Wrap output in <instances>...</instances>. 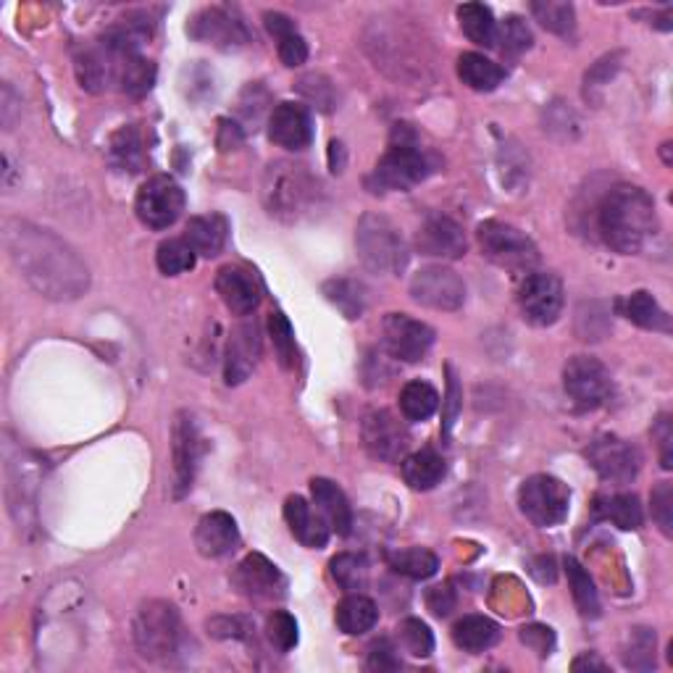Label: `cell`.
<instances>
[{"mask_svg":"<svg viewBox=\"0 0 673 673\" xmlns=\"http://www.w3.org/2000/svg\"><path fill=\"white\" fill-rule=\"evenodd\" d=\"M3 245L27 284L51 301H77L90 287V271L77 251L51 229L29 221L3 224Z\"/></svg>","mask_w":673,"mask_h":673,"instance_id":"obj_1","label":"cell"},{"mask_svg":"<svg viewBox=\"0 0 673 673\" xmlns=\"http://www.w3.org/2000/svg\"><path fill=\"white\" fill-rule=\"evenodd\" d=\"M597 232L610 251L642 253L658 232L656 203L642 187L615 185L597 205Z\"/></svg>","mask_w":673,"mask_h":673,"instance_id":"obj_2","label":"cell"},{"mask_svg":"<svg viewBox=\"0 0 673 673\" xmlns=\"http://www.w3.org/2000/svg\"><path fill=\"white\" fill-rule=\"evenodd\" d=\"M264 205L269 216L279 221H301L321 205V182L308 166L295 161H274L264 174Z\"/></svg>","mask_w":673,"mask_h":673,"instance_id":"obj_3","label":"cell"},{"mask_svg":"<svg viewBox=\"0 0 673 673\" xmlns=\"http://www.w3.org/2000/svg\"><path fill=\"white\" fill-rule=\"evenodd\" d=\"M434 166H437V161L416 142V135L405 124H397L395 132H392L390 151L377 161L371 177L366 179V187L371 192H379V195H384V192H408L416 185H421L434 172Z\"/></svg>","mask_w":673,"mask_h":673,"instance_id":"obj_4","label":"cell"},{"mask_svg":"<svg viewBox=\"0 0 673 673\" xmlns=\"http://www.w3.org/2000/svg\"><path fill=\"white\" fill-rule=\"evenodd\" d=\"M135 647L151 663H172L182 650V615L166 600H148L137 608L132 621Z\"/></svg>","mask_w":673,"mask_h":673,"instance_id":"obj_5","label":"cell"},{"mask_svg":"<svg viewBox=\"0 0 673 673\" xmlns=\"http://www.w3.org/2000/svg\"><path fill=\"white\" fill-rule=\"evenodd\" d=\"M355 251L360 264L379 277H395L408 266V245L388 216L366 214L355 229Z\"/></svg>","mask_w":673,"mask_h":673,"instance_id":"obj_6","label":"cell"},{"mask_svg":"<svg viewBox=\"0 0 673 673\" xmlns=\"http://www.w3.org/2000/svg\"><path fill=\"white\" fill-rule=\"evenodd\" d=\"M479 245L484 258L505 271H532L539 264V247L521 229L505 221L479 224Z\"/></svg>","mask_w":673,"mask_h":673,"instance_id":"obj_7","label":"cell"},{"mask_svg":"<svg viewBox=\"0 0 673 673\" xmlns=\"http://www.w3.org/2000/svg\"><path fill=\"white\" fill-rule=\"evenodd\" d=\"M571 490L556 477L537 473L529 477L519 490V508L534 526L550 529L558 526L569 516Z\"/></svg>","mask_w":673,"mask_h":673,"instance_id":"obj_8","label":"cell"},{"mask_svg":"<svg viewBox=\"0 0 673 673\" xmlns=\"http://www.w3.org/2000/svg\"><path fill=\"white\" fill-rule=\"evenodd\" d=\"M563 390L576 408L595 410L613 397V377L592 355H573L563 369Z\"/></svg>","mask_w":673,"mask_h":673,"instance_id":"obj_9","label":"cell"},{"mask_svg":"<svg viewBox=\"0 0 673 673\" xmlns=\"http://www.w3.org/2000/svg\"><path fill=\"white\" fill-rule=\"evenodd\" d=\"M185 211V190L174 182L166 174L151 177L145 185L137 190L135 198V214L145 227L155 229H168L172 224H177L179 216Z\"/></svg>","mask_w":673,"mask_h":673,"instance_id":"obj_10","label":"cell"},{"mask_svg":"<svg viewBox=\"0 0 673 673\" xmlns=\"http://www.w3.org/2000/svg\"><path fill=\"white\" fill-rule=\"evenodd\" d=\"M587 460L592 469L602 482L610 484H628L637 479L642 455L632 442L615 437V434H602V437L592 440L587 447Z\"/></svg>","mask_w":673,"mask_h":673,"instance_id":"obj_11","label":"cell"},{"mask_svg":"<svg viewBox=\"0 0 673 673\" xmlns=\"http://www.w3.org/2000/svg\"><path fill=\"white\" fill-rule=\"evenodd\" d=\"M563 282L556 274H529L519 287L521 314L532 327H553L563 310Z\"/></svg>","mask_w":673,"mask_h":673,"instance_id":"obj_12","label":"cell"},{"mask_svg":"<svg viewBox=\"0 0 673 673\" xmlns=\"http://www.w3.org/2000/svg\"><path fill=\"white\" fill-rule=\"evenodd\" d=\"M382 345L390 358L419 364L434 345V329L408 314H390L382 323Z\"/></svg>","mask_w":673,"mask_h":673,"instance_id":"obj_13","label":"cell"},{"mask_svg":"<svg viewBox=\"0 0 673 673\" xmlns=\"http://www.w3.org/2000/svg\"><path fill=\"white\" fill-rule=\"evenodd\" d=\"M201 460V432L190 410H179L172 427V464H174V497H185L195 482Z\"/></svg>","mask_w":673,"mask_h":673,"instance_id":"obj_14","label":"cell"},{"mask_svg":"<svg viewBox=\"0 0 673 673\" xmlns=\"http://www.w3.org/2000/svg\"><path fill=\"white\" fill-rule=\"evenodd\" d=\"M410 297L434 310H458L466 303V284L447 266H427L410 279Z\"/></svg>","mask_w":673,"mask_h":673,"instance_id":"obj_15","label":"cell"},{"mask_svg":"<svg viewBox=\"0 0 673 673\" xmlns=\"http://www.w3.org/2000/svg\"><path fill=\"white\" fill-rule=\"evenodd\" d=\"M187 33L195 37L198 42H208V46L219 48V51H237V48L251 42V33H247L240 14L232 9H224V5L203 9L201 14L192 16Z\"/></svg>","mask_w":673,"mask_h":673,"instance_id":"obj_16","label":"cell"},{"mask_svg":"<svg viewBox=\"0 0 673 673\" xmlns=\"http://www.w3.org/2000/svg\"><path fill=\"white\" fill-rule=\"evenodd\" d=\"M360 434H364V445L371 458L384 460V464L403 460L410 447V437L408 432H405V427L384 408L369 410V414L364 416Z\"/></svg>","mask_w":673,"mask_h":673,"instance_id":"obj_17","label":"cell"},{"mask_svg":"<svg viewBox=\"0 0 673 673\" xmlns=\"http://www.w3.org/2000/svg\"><path fill=\"white\" fill-rule=\"evenodd\" d=\"M466 247H469V242H466L464 227L450 216H427L419 232H416V251L429 255V258L455 261L466 255Z\"/></svg>","mask_w":673,"mask_h":673,"instance_id":"obj_18","label":"cell"},{"mask_svg":"<svg viewBox=\"0 0 673 673\" xmlns=\"http://www.w3.org/2000/svg\"><path fill=\"white\" fill-rule=\"evenodd\" d=\"M269 140L284 151H305L314 142V118L301 103H279L269 116Z\"/></svg>","mask_w":673,"mask_h":673,"instance_id":"obj_19","label":"cell"},{"mask_svg":"<svg viewBox=\"0 0 673 673\" xmlns=\"http://www.w3.org/2000/svg\"><path fill=\"white\" fill-rule=\"evenodd\" d=\"M232 584L251 600H274L284 595V576L269 558L247 556L232 573Z\"/></svg>","mask_w":673,"mask_h":673,"instance_id":"obj_20","label":"cell"},{"mask_svg":"<svg viewBox=\"0 0 673 673\" xmlns=\"http://www.w3.org/2000/svg\"><path fill=\"white\" fill-rule=\"evenodd\" d=\"M261 358V332L258 323L245 321L234 329L232 336H229L227 345V364H224V379H227L229 388H237V384L245 382L251 377L255 364Z\"/></svg>","mask_w":673,"mask_h":673,"instance_id":"obj_21","label":"cell"},{"mask_svg":"<svg viewBox=\"0 0 673 673\" xmlns=\"http://www.w3.org/2000/svg\"><path fill=\"white\" fill-rule=\"evenodd\" d=\"M216 292L234 316H251L261 303V292L251 271L240 266H221L216 274Z\"/></svg>","mask_w":673,"mask_h":673,"instance_id":"obj_22","label":"cell"},{"mask_svg":"<svg viewBox=\"0 0 673 673\" xmlns=\"http://www.w3.org/2000/svg\"><path fill=\"white\" fill-rule=\"evenodd\" d=\"M240 542V532H237V521L224 510H214L205 513L198 521L195 529V547L203 558H224L234 550Z\"/></svg>","mask_w":673,"mask_h":673,"instance_id":"obj_23","label":"cell"},{"mask_svg":"<svg viewBox=\"0 0 673 673\" xmlns=\"http://www.w3.org/2000/svg\"><path fill=\"white\" fill-rule=\"evenodd\" d=\"M284 521L290 526L292 537L310 550H321L329 542V523L321 513H316L303 497L292 495L284 503Z\"/></svg>","mask_w":673,"mask_h":673,"instance_id":"obj_24","label":"cell"},{"mask_svg":"<svg viewBox=\"0 0 673 673\" xmlns=\"http://www.w3.org/2000/svg\"><path fill=\"white\" fill-rule=\"evenodd\" d=\"M310 495H314L316 508L327 519L329 529H334L340 537H347L353 532V508L345 492L336 487L332 479L316 477L310 479Z\"/></svg>","mask_w":673,"mask_h":673,"instance_id":"obj_25","label":"cell"},{"mask_svg":"<svg viewBox=\"0 0 673 673\" xmlns=\"http://www.w3.org/2000/svg\"><path fill=\"white\" fill-rule=\"evenodd\" d=\"M74 72H77V82L82 90L103 92L114 82V59L101 42L98 46H82L74 53Z\"/></svg>","mask_w":673,"mask_h":673,"instance_id":"obj_26","label":"cell"},{"mask_svg":"<svg viewBox=\"0 0 673 673\" xmlns=\"http://www.w3.org/2000/svg\"><path fill=\"white\" fill-rule=\"evenodd\" d=\"M445 458L437 450H432V447H423V450L410 453L403 458V479L416 492L434 490L445 479Z\"/></svg>","mask_w":673,"mask_h":673,"instance_id":"obj_27","label":"cell"},{"mask_svg":"<svg viewBox=\"0 0 673 673\" xmlns=\"http://www.w3.org/2000/svg\"><path fill=\"white\" fill-rule=\"evenodd\" d=\"M229 224L221 214H208V216H195L190 219L185 229V240L190 242V247L203 258H216L227 245Z\"/></svg>","mask_w":673,"mask_h":673,"instance_id":"obj_28","label":"cell"},{"mask_svg":"<svg viewBox=\"0 0 673 673\" xmlns=\"http://www.w3.org/2000/svg\"><path fill=\"white\" fill-rule=\"evenodd\" d=\"M114 59V79L127 96L142 98L153 90L155 85V66L140 53L111 55Z\"/></svg>","mask_w":673,"mask_h":673,"instance_id":"obj_29","label":"cell"},{"mask_svg":"<svg viewBox=\"0 0 673 673\" xmlns=\"http://www.w3.org/2000/svg\"><path fill=\"white\" fill-rule=\"evenodd\" d=\"M334 621L336 626H340V632L351 634V637H358V634L371 632V628L377 626L379 608L371 597L360 595V592H351V595L336 606Z\"/></svg>","mask_w":673,"mask_h":673,"instance_id":"obj_30","label":"cell"},{"mask_svg":"<svg viewBox=\"0 0 673 673\" xmlns=\"http://www.w3.org/2000/svg\"><path fill=\"white\" fill-rule=\"evenodd\" d=\"M497 639H500V626L487 615H464L453 626V642L471 656L495 647Z\"/></svg>","mask_w":673,"mask_h":673,"instance_id":"obj_31","label":"cell"},{"mask_svg":"<svg viewBox=\"0 0 673 673\" xmlns=\"http://www.w3.org/2000/svg\"><path fill=\"white\" fill-rule=\"evenodd\" d=\"M592 510H595L597 521H610L623 532H637L645 521L637 495H600Z\"/></svg>","mask_w":673,"mask_h":673,"instance_id":"obj_32","label":"cell"},{"mask_svg":"<svg viewBox=\"0 0 673 673\" xmlns=\"http://www.w3.org/2000/svg\"><path fill=\"white\" fill-rule=\"evenodd\" d=\"M460 82L477 92H492L503 85L505 68L482 53H464L458 59Z\"/></svg>","mask_w":673,"mask_h":673,"instance_id":"obj_33","label":"cell"},{"mask_svg":"<svg viewBox=\"0 0 673 673\" xmlns=\"http://www.w3.org/2000/svg\"><path fill=\"white\" fill-rule=\"evenodd\" d=\"M623 314L632 323L650 332H671V316L660 308V303L647 290H637L623 303Z\"/></svg>","mask_w":673,"mask_h":673,"instance_id":"obj_34","label":"cell"},{"mask_svg":"<svg viewBox=\"0 0 673 673\" xmlns=\"http://www.w3.org/2000/svg\"><path fill=\"white\" fill-rule=\"evenodd\" d=\"M111 161L122 172L137 174L145 166V148H142V135L135 124H127L111 137Z\"/></svg>","mask_w":673,"mask_h":673,"instance_id":"obj_35","label":"cell"},{"mask_svg":"<svg viewBox=\"0 0 673 673\" xmlns=\"http://www.w3.org/2000/svg\"><path fill=\"white\" fill-rule=\"evenodd\" d=\"M390 569L401 576L414 579V582H423L432 579L440 571V558L427 547H405V550H395L388 556Z\"/></svg>","mask_w":673,"mask_h":673,"instance_id":"obj_36","label":"cell"},{"mask_svg":"<svg viewBox=\"0 0 673 673\" xmlns=\"http://www.w3.org/2000/svg\"><path fill=\"white\" fill-rule=\"evenodd\" d=\"M563 569H566V576H569L571 595H573V602H576L579 613H582L584 619H597V615H600V595H597L595 582H592L589 573L584 571V566L579 563L576 558H566Z\"/></svg>","mask_w":673,"mask_h":673,"instance_id":"obj_37","label":"cell"},{"mask_svg":"<svg viewBox=\"0 0 673 673\" xmlns=\"http://www.w3.org/2000/svg\"><path fill=\"white\" fill-rule=\"evenodd\" d=\"M323 295H327V301L332 303L345 319L355 321L364 316L366 287L355 282V279H329V282L323 284Z\"/></svg>","mask_w":673,"mask_h":673,"instance_id":"obj_38","label":"cell"},{"mask_svg":"<svg viewBox=\"0 0 673 673\" xmlns=\"http://www.w3.org/2000/svg\"><path fill=\"white\" fill-rule=\"evenodd\" d=\"M458 22L464 35L469 37L471 42L484 48H495V33H497V22L492 16V11L484 3H464L458 9Z\"/></svg>","mask_w":673,"mask_h":673,"instance_id":"obj_39","label":"cell"},{"mask_svg":"<svg viewBox=\"0 0 673 673\" xmlns=\"http://www.w3.org/2000/svg\"><path fill=\"white\" fill-rule=\"evenodd\" d=\"M440 405V395L432 384L427 382H408L401 390V410L408 421H427L432 419Z\"/></svg>","mask_w":673,"mask_h":673,"instance_id":"obj_40","label":"cell"},{"mask_svg":"<svg viewBox=\"0 0 673 673\" xmlns=\"http://www.w3.org/2000/svg\"><path fill=\"white\" fill-rule=\"evenodd\" d=\"M623 665L632 671H652L656 669V632L637 626L628 632L626 647L621 652Z\"/></svg>","mask_w":673,"mask_h":673,"instance_id":"obj_41","label":"cell"},{"mask_svg":"<svg viewBox=\"0 0 673 673\" xmlns=\"http://www.w3.org/2000/svg\"><path fill=\"white\" fill-rule=\"evenodd\" d=\"M329 571L345 592H360L369 584V560L366 556H358V553H342V556L332 558Z\"/></svg>","mask_w":673,"mask_h":673,"instance_id":"obj_42","label":"cell"},{"mask_svg":"<svg viewBox=\"0 0 673 673\" xmlns=\"http://www.w3.org/2000/svg\"><path fill=\"white\" fill-rule=\"evenodd\" d=\"M532 14L553 35L569 37L576 27V11L571 3H560V0H534Z\"/></svg>","mask_w":673,"mask_h":673,"instance_id":"obj_43","label":"cell"},{"mask_svg":"<svg viewBox=\"0 0 673 673\" xmlns=\"http://www.w3.org/2000/svg\"><path fill=\"white\" fill-rule=\"evenodd\" d=\"M198 253L192 251L190 242L185 240H166L161 242L158 251H155V266L164 277H179V274L190 271L195 266Z\"/></svg>","mask_w":673,"mask_h":673,"instance_id":"obj_44","label":"cell"},{"mask_svg":"<svg viewBox=\"0 0 673 673\" xmlns=\"http://www.w3.org/2000/svg\"><path fill=\"white\" fill-rule=\"evenodd\" d=\"M534 35L529 29V24L521 16H505L497 24L495 33V48H500L505 55H521L532 48Z\"/></svg>","mask_w":673,"mask_h":673,"instance_id":"obj_45","label":"cell"},{"mask_svg":"<svg viewBox=\"0 0 673 673\" xmlns=\"http://www.w3.org/2000/svg\"><path fill=\"white\" fill-rule=\"evenodd\" d=\"M269 334L274 342V353H277L282 369L292 371L297 366V345H295V332H292V323L282 310H274L269 316Z\"/></svg>","mask_w":673,"mask_h":673,"instance_id":"obj_46","label":"cell"},{"mask_svg":"<svg viewBox=\"0 0 673 673\" xmlns=\"http://www.w3.org/2000/svg\"><path fill=\"white\" fill-rule=\"evenodd\" d=\"M397 637L405 652H410L414 658H429L434 652V634L427 623L419 619H405L397 626Z\"/></svg>","mask_w":673,"mask_h":673,"instance_id":"obj_47","label":"cell"},{"mask_svg":"<svg viewBox=\"0 0 673 673\" xmlns=\"http://www.w3.org/2000/svg\"><path fill=\"white\" fill-rule=\"evenodd\" d=\"M295 90L301 92L305 101L314 103L316 109L323 111V114H329V111L336 109L334 85L329 82V79L323 77V74H305V77L297 79Z\"/></svg>","mask_w":673,"mask_h":673,"instance_id":"obj_48","label":"cell"},{"mask_svg":"<svg viewBox=\"0 0 673 673\" xmlns=\"http://www.w3.org/2000/svg\"><path fill=\"white\" fill-rule=\"evenodd\" d=\"M266 637L279 652H290L297 647V621L287 610H274L266 619Z\"/></svg>","mask_w":673,"mask_h":673,"instance_id":"obj_49","label":"cell"},{"mask_svg":"<svg viewBox=\"0 0 673 673\" xmlns=\"http://www.w3.org/2000/svg\"><path fill=\"white\" fill-rule=\"evenodd\" d=\"M652 519L660 526V532L665 537L673 534V484L671 482H660L656 490H652Z\"/></svg>","mask_w":673,"mask_h":673,"instance_id":"obj_50","label":"cell"},{"mask_svg":"<svg viewBox=\"0 0 673 673\" xmlns=\"http://www.w3.org/2000/svg\"><path fill=\"white\" fill-rule=\"evenodd\" d=\"M369 671H379V673H390L401 669V656H397V647L392 645L390 639H379L373 642L371 650H369V660H366Z\"/></svg>","mask_w":673,"mask_h":673,"instance_id":"obj_51","label":"cell"},{"mask_svg":"<svg viewBox=\"0 0 673 673\" xmlns=\"http://www.w3.org/2000/svg\"><path fill=\"white\" fill-rule=\"evenodd\" d=\"M277 51H279V59H282V64L290 68L303 66L305 61H308V46H305V40L297 33L282 37Z\"/></svg>","mask_w":673,"mask_h":673,"instance_id":"obj_52","label":"cell"},{"mask_svg":"<svg viewBox=\"0 0 673 673\" xmlns=\"http://www.w3.org/2000/svg\"><path fill=\"white\" fill-rule=\"evenodd\" d=\"M427 606L434 615H437V619H445V615H450L455 606H458V597H455L450 584H440V587L429 589Z\"/></svg>","mask_w":673,"mask_h":673,"instance_id":"obj_53","label":"cell"},{"mask_svg":"<svg viewBox=\"0 0 673 673\" xmlns=\"http://www.w3.org/2000/svg\"><path fill=\"white\" fill-rule=\"evenodd\" d=\"M652 437L658 440L660 447V466L665 471L673 466V427H671V416H660L656 429H652Z\"/></svg>","mask_w":673,"mask_h":673,"instance_id":"obj_54","label":"cell"},{"mask_svg":"<svg viewBox=\"0 0 673 673\" xmlns=\"http://www.w3.org/2000/svg\"><path fill=\"white\" fill-rule=\"evenodd\" d=\"M445 401H447L445 403V427H442V432H445V437H447L455 419H458V414H460V384H458V377H455L453 366H447V397Z\"/></svg>","mask_w":673,"mask_h":673,"instance_id":"obj_55","label":"cell"},{"mask_svg":"<svg viewBox=\"0 0 673 673\" xmlns=\"http://www.w3.org/2000/svg\"><path fill=\"white\" fill-rule=\"evenodd\" d=\"M521 642L526 647H532L534 652H539V656H550L553 650V628L547 626H523L521 628Z\"/></svg>","mask_w":673,"mask_h":673,"instance_id":"obj_56","label":"cell"},{"mask_svg":"<svg viewBox=\"0 0 673 673\" xmlns=\"http://www.w3.org/2000/svg\"><path fill=\"white\" fill-rule=\"evenodd\" d=\"M264 24H266V29H269V35L277 37V40H282V37L297 33L295 22H292L290 16L279 14V11H266Z\"/></svg>","mask_w":673,"mask_h":673,"instance_id":"obj_57","label":"cell"},{"mask_svg":"<svg viewBox=\"0 0 673 673\" xmlns=\"http://www.w3.org/2000/svg\"><path fill=\"white\" fill-rule=\"evenodd\" d=\"M571 669L573 671H608V663H606V660L597 658L595 652H587V656L573 660Z\"/></svg>","mask_w":673,"mask_h":673,"instance_id":"obj_58","label":"cell"}]
</instances>
